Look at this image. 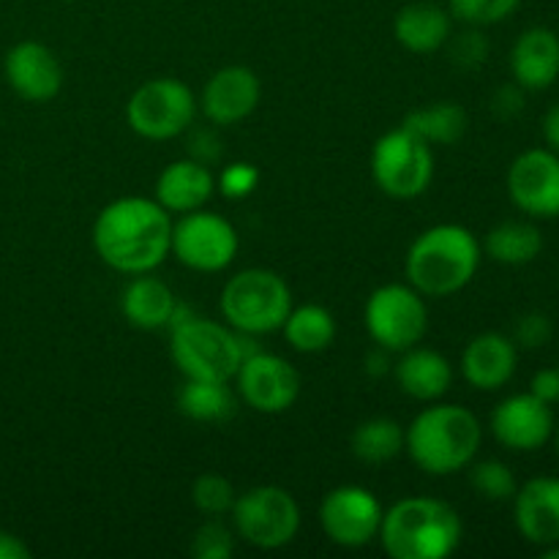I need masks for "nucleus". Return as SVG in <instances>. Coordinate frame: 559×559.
Returning a JSON list of instances; mask_svg holds the SVG:
<instances>
[{"label":"nucleus","mask_w":559,"mask_h":559,"mask_svg":"<svg viewBox=\"0 0 559 559\" xmlns=\"http://www.w3.org/2000/svg\"><path fill=\"white\" fill-rule=\"evenodd\" d=\"M93 249L104 265L126 276L151 273L173 249V218L147 197H120L93 224Z\"/></svg>","instance_id":"f257e3e1"},{"label":"nucleus","mask_w":559,"mask_h":559,"mask_svg":"<svg viewBox=\"0 0 559 559\" xmlns=\"http://www.w3.org/2000/svg\"><path fill=\"white\" fill-rule=\"evenodd\" d=\"M480 260L484 246L464 224H435L413 240L404 273L424 298H451L478 276Z\"/></svg>","instance_id":"f03ea898"},{"label":"nucleus","mask_w":559,"mask_h":559,"mask_svg":"<svg viewBox=\"0 0 559 559\" xmlns=\"http://www.w3.org/2000/svg\"><path fill=\"white\" fill-rule=\"evenodd\" d=\"M484 442V426L462 404H431L404 429V451L426 475H453L475 462Z\"/></svg>","instance_id":"7ed1b4c3"},{"label":"nucleus","mask_w":559,"mask_h":559,"mask_svg":"<svg viewBox=\"0 0 559 559\" xmlns=\"http://www.w3.org/2000/svg\"><path fill=\"white\" fill-rule=\"evenodd\" d=\"M380 544L393 559H445L462 546L456 508L435 497H407L382 513Z\"/></svg>","instance_id":"20e7f679"},{"label":"nucleus","mask_w":559,"mask_h":559,"mask_svg":"<svg viewBox=\"0 0 559 559\" xmlns=\"http://www.w3.org/2000/svg\"><path fill=\"white\" fill-rule=\"evenodd\" d=\"M243 333L222 322L189 314L178 306L169 322V353L186 380H222L229 382L240 369V360L249 353Z\"/></svg>","instance_id":"39448f33"},{"label":"nucleus","mask_w":559,"mask_h":559,"mask_svg":"<svg viewBox=\"0 0 559 559\" xmlns=\"http://www.w3.org/2000/svg\"><path fill=\"white\" fill-rule=\"evenodd\" d=\"M222 317L233 331L243 336H265L282 331L293 293L276 271L267 267H246L235 273L222 289Z\"/></svg>","instance_id":"423d86ee"},{"label":"nucleus","mask_w":559,"mask_h":559,"mask_svg":"<svg viewBox=\"0 0 559 559\" xmlns=\"http://www.w3.org/2000/svg\"><path fill=\"white\" fill-rule=\"evenodd\" d=\"M233 530L243 544L273 551L293 544L300 533V506L282 486H254L235 497Z\"/></svg>","instance_id":"0eeeda50"},{"label":"nucleus","mask_w":559,"mask_h":559,"mask_svg":"<svg viewBox=\"0 0 559 559\" xmlns=\"http://www.w3.org/2000/svg\"><path fill=\"white\" fill-rule=\"evenodd\" d=\"M371 178L382 194L393 200H415L426 194L435 178L431 145L404 126L385 131L371 147Z\"/></svg>","instance_id":"6e6552de"},{"label":"nucleus","mask_w":559,"mask_h":559,"mask_svg":"<svg viewBox=\"0 0 559 559\" xmlns=\"http://www.w3.org/2000/svg\"><path fill=\"white\" fill-rule=\"evenodd\" d=\"M194 91L175 76H156L131 93L126 104V120L142 140L164 142L191 129L197 118Z\"/></svg>","instance_id":"1a4fd4ad"},{"label":"nucleus","mask_w":559,"mask_h":559,"mask_svg":"<svg viewBox=\"0 0 559 559\" xmlns=\"http://www.w3.org/2000/svg\"><path fill=\"white\" fill-rule=\"evenodd\" d=\"M364 322L382 349L404 353L424 342L429 331V309L424 295L409 284H382L366 300Z\"/></svg>","instance_id":"9d476101"},{"label":"nucleus","mask_w":559,"mask_h":559,"mask_svg":"<svg viewBox=\"0 0 559 559\" xmlns=\"http://www.w3.org/2000/svg\"><path fill=\"white\" fill-rule=\"evenodd\" d=\"M238 233L224 216L211 211H191L173 224V249L186 267L200 273H218L233 265L238 254Z\"/></svg>","instance_id":"9b49d317"},{"label":"nucleus","mask_w":559,"mask_h":559,"mask_svg":"<svg viewBox=\"0 0 559 559\" xmlns=\"http://www.w3.org/2000/svg\"><path fill=\"white\" fill-rule=\"evenodd\" d=\"M382 506L364 486H336L320 506V527L331 544L342 549H364L377 540L382 527Z\"/></svg>","instance_id":"f8f14e48"},{"label":"nucleus","mask_w":559,"mask_h":559,"mask_svg":"<svg viewBox=\"0 0 559 559\" xmlns=\"http://www.w3.org/2000/svg\"><path fill=\"white\" fill-rule=\"evenodd\" d=\"M233 380L238 382L240 399L262 415L287 413L300 396V374L295 366L265 349H249Z\"/></svg>","instance_id":"ddd939ff"},{"label":"nucleus","mask_w":559,"mask_h":559,"mask_svg":"<svg viewBox=\"0 0 559 559\" xmlns=\"http://www.w3.org/2000/svg\"><path fill=\"white\" fill-rule=\"evenodd\" d=\"M508 197L530 218L559 216V153L530 147L508 167Z\"/></svg>","instance_id":"4468645a"},{"label":"nucleus","mask_w":559,"mask_h":559,"mask_svg":"<svg viewBox=\"0 0 559 559\" xmlns=\"http://www.w3.org/2000/svg\"><path fill=\"white\" fill-rule=\"evenodd\" d=\"M491 435L502 448L516 453L540 451L546 442H551L557 429L555 407L533 391L513 393L502 399L491 413Z\"/></svg>","instance_id":"2eb2a0df"},{"label":"nucleus","mask_w":559,"mask_h":559,"mask_svg":"<svg viewBox=\"0 0 559 559\" xmlns=\"http://www.w3.org/2000/svg\"><path fill=\"white\" fill-rule=\"evenodd\" d=\"M5 82L20 98L47 104L63 87V66L41 41H20L5 52Z\"/></svg>","instance_id":"dca6fc26"},{"label":"nucleus","mask_w":559,"mask_h":559,"mask_svg":"<svg viewBox=\"0 0 559 559\" xmlns=\"http://www.w3.org/2000/svg\"><path fill=\"white\" fill-rule=\"evenodd\" d=\"M260 76L249 66H224L202 87L200 109L213 126H235L260 107Z\"/></svg>","instance_id":"f3484780"},{"label":"nucleus","mask_w":559,"mask_h":559,"mask_svg":"<svg viewBox=\"0 0 559 559\" xmlns=\"http://www.w3.org/2000/svg\"><path fill=\"white\" fill-rule=\"evenodd\" d=\"M513 522L519 535L533 546H551L559 540V478L538 475L522 484L513 495Z\"/></svg>","instance_id":"a211bd4d"},{"label":"nucleus","mask_w":559,"mask_h":559,"mask_svg":"<svg viewBox=\"0 0 559 559\" xmlns=\"http://www.w3.org/2000/svg\"><path fill=\"white\" fill-rule=\"evenodd\" d=\"M519 369V347L511 336L497 331L469 338L462 353V377L475 391H500L513 380Z\"/></svg>","instance_id":"6ab92c4d"},{"label":"nucleus","mask_w":559,"mask_h":559,"mask_svg":"<svg viewBox=\"0 0 559 559\" xmlns=\"http://www.w3.org/2000/svg\"><path fill=\"white\" fill-rule=\"evenodd\" d=\"M511 74L524 91H546L559 80V36L551 27H527L511 49Z\"/></svg>","instance_id":"aec40b11"},{"label":"nucleus","mask_w":559,"mask_h":559,"mask_svg":"<svg viewBox=\"0 0 559 559\" xmlns=\"http://www.w3.org/2000/svg\"><path fill=\"white\" fill-rule=\"evenodd\" d=\"M216 194V175L207 164L194 162V158H180V162L167 164L156 180V202L173 216L200 211Z\"/></svg>","instance_id":"412c9836"},{"label":"nucleus","mask_w":559,"mask_h":559,"mask_svg":"<svg viewBox=\"0 0 559 559\" xmlns=\"http://www.w3.org/2000/svg\"><path fill=\"white\" fill-rule=\"evenodd\" d=\"M399 388L415 402H437L445 396L453 385V366L442 353L429 347L404 349L402 358L393 366Z\"/></svg>","instance_id":"4be33fe9"},{"label":"nucleus","mask_w":559,"mask_h":559,"mask_svg":"<svg viewBox=\"0 0 559 559\" xmlns=\"http://www.w3.org/2000/svg\"><path fill=\"white\" fill-rule=\"evenodd\" d=\"M451 11L442 9L440 3L415 0V3H407L399 9L396 20H393V33H396V41L407 52L429 55L448 44V38H451Z\"/></svg>","instance_id":"5701e85b"},{"label":"nucleus","mask_w":559,"mask_h":559,"mask_svg":"<svg viewBox=\"0 0 559 559\" xmlns=\"http://www.w3.org/2000/svg\"><path fill=\"white\" fill-rule=\"evenodd\" d=\"M175 309H178V300H175L173 289L162 278L147 276V273L131 278L120 295V311H123L126 322L140 331L169 328Z\"/></svg>","instance_id":"b1692460"},{"label":"nucleus","mask_w":559,"mask_h":559,"mask_svg":"<svg viewBox=\"0 0 559 559\" xmlns=\"http://www.w3.org/2000/svg\"><path fill=\"white\" fill-rule=\"evenodd\" d=\"M544 251V233L533 222L508 218L491 227L484 240V254L500 265H530Z\"/></svg>","instance_id":"393cba45"},{"label":"nucleus","mask_w":559,"mask_h":559,"mask_svg":"<svg viewBox=\"0 0 559 559\" xmlns=\"http://www.w3.org/2000/svg\"><path fill=\"white\" fill-rule=\"evenodd\" d=\"M282 331L289 347L304 355H314L333 344V338H336V320H333V314L325 306L300 304L289 309Z\"/></svg>","instance_id":"a878e982"},{"label":"nucleus","mask_w":559,"mask_h":559,"mask_svg":"<svg viewBox=\"0 0 559 559\" xmlns=\"http://www.w3.org/2000/svg\"><path fill=\"white\" fill-rule=\"evenodd\" d=\"M178 407L197 424H224L235 415V393L222 380H186L178 393Z\"/></svg>","instance_id":"bb28decb"},{"label":"nucleus","mask_w":559,"mask_h":559,"mask_svg":"<svg viewBox=\"0 0 559 559\" xmlns=\"http://www.w3.org/2000/svg\"><path fill=\"white\" fill-rule=\"evenodd\" d=\"M402 126L429 145H456L467 131V112L456 102H437L413 109L402 120Z\"/></svg>","instance_id":"cd10ccee"},{"label":"nucleus","mask_w":559,"mask_h":559,"mask_svg":"<svg viewBox=\"0 0 559 559\" xmlns=\"http://www.w3.org/2000/svg\"><path fill=\"white\" fill-rule=\"evenodd\" d=\"M349 445L364 464L393 462L404 451V426L393 418H369L358 424Z\"/></svg>","instance_id":"c85d7f7f"},{"label":"nucleus","mask_w":559,"mask_h":559,"mask_svg":"<svg viewBox=\"0 0 559 559\" xmlns=\"http://www.w3.org/2000/svg\"><path fill=\"white\" fill-rule=\"evenodd\" d=\"M469 484L484 500L489 502H508L516 495L519 484L513 469L500 459H484V462L469 464Z\"/></svg>","instance_id":"c756f323"},{"label":"nucleus","mask_w":559,"mask_h":559,"mask_svg":"<svg viewBox=\"0 0 559 559\" xmlns=\"http://www.w3.org/2000/svg\"><path fill=\"white\" fill-rule=\"evenodd\" d=\"M191 500H194L197 511L205 513L207 519H218L233 511L235 486L218 473H202L191 484Z\"/></svg>","instance_id":"7c9ffc66"},{"label":"nucleus","mask_w":559,"mask_h":559,"mask_svg":"<svg viewBox=\"0 0 559 559\" xmlns=\"http://www.w3.org/2000/svg\"><path fill=\"white\" fill-rule=\"evenodd\" d=\"M522 5V0H448L453 20L473 27H489L506 22Z\"/></svg>","instance_id":"2f4dec72"},{"label":"nucleus","mask_w":559,"mask_h":559,"mask_svg":"<svg viewBox=\"0 0 559 559\" xmlns=\"http://www.w3.org/2000/svg\"><path fill=\"white\" fill-rule=\"evenodd\" d=\"M235 551V530L218 519H207L191 538V555L197 559H229Z\"/></svg>","instance_id":"473e14b6"},{"label":"nucleus","mask_w":559,"mask_h":559,"mask_svg":"<svg viewBox=\"0 0 559 559\" xmlns=\"http://www.w3.org/2000/svg\"><path fill=\"white\" fill-rule=\"evenodd\" d=\"M451 41V63L459 71H475L489 58V38L484 36L480 27L469 25V31H462L459 36L448 38Z\"/></svg>","instance_id":"72a5a7b5"},{"label":"nucleus","mask_w":559,"mask_h":559,"mask_svg":"<svg viewBox=\"0 0 559 559\" xmlns=\"http://www.w3.org/2000/svg\"><path fill=\"white\" fill-rule=\"evenodd\" d=\"M257 183H260V169L249 162L227 164L216 178V189L227 200H246L249 194H254Z\"/></svg>","instance_id":"f704fd0d"},{"label":"nucleus","mask_w":559,"mask_h":559,"mask_svg":"<svg viewBox=\"0 0 559 559\" xmlns=\"http://www.w3.org/2000/svg\"><path fill=\"white\" fill-rule=\"evenodd\" d=\"M555 336V322L544 311H527L519 317L516 328H513V344L522 349H540L551 342Z\"/></svg>","instance_id":"c9c22d12"},{"label":"nucleus","mask_w":559,"mask_h":559,"mask_svg":"<svg viewBox=\"0 0 559 559\" xmlns=\"http://www.w3.org/2000/svg\"><path fill=\"white\" fill-rule=\"evenodd\" d=\"M524 87L511 82V85L497 87L495 96H491V112L497 115L500 120H513L524 112L527 102H524Z\"/></svg>","instance_id":"e433bc0d"},{"label":"nucleus","mask_w":559,"mask_h":559,"mask_svg":"<svg viewBox=\"0 0 559 559\" xmlns=\"http://www.w3.org/2000/svg\"><path fill=\"white\" fill-rule=\"evenodd\" d=\"M189 158H194V162L207 164V167H211L213 162H218V158H222V140H218L213 131H194V134H191Z\"/></svg>","instance_id":"4c0bfd02"},{"label":"nucleus","mask_w":559,"mask_h":559,"mask_svg":"<svg viewBox=\"0 0 559 559\" xmlns=\"http://www.w3.org/2000/svg\"><path fill=\"white\" fill-rule=\"evenodd\" d=\"M530 391L538 399H544L546 404H559V366H549V369L535 371L533 382H530Z\"/></svg>","instance_id":"58836bf2"},{"label":"nucleus","mask_w":559,"mask_h":559,"mask_svg":"<svg viewBox=\"0 0 559 559\" xmlns=\"http://www.w3.org/2000/svg\"><path fill=\"white\" fill-rule=\"evenodd\" d=\"M0 559H31V549L20 535L0 530Z\"/></svg>","instance_id":"ea45409f"},{"label":"nucleus","mask_w":559,"mask_h":559,"mask_svg":"<svg viewBox=\"0 0 559 559\" xmlns=\"http://www.w3.org/2000/svg\"><path fill=\"white\" fill-rule=\"evenodd\" d=\"M540 131H544V142L549 151L559 153V102L551 104L544 115V123H540Z\"/></svg>","instance_id":"a19ab883"},{"label":"nucleus","mask_w":559,"mask_h":559,"mask_svg":"<svg viewBox=\"0 0 559 559\" xmlns=\"http://www.w3.org/2000/svg\"><path fill=\"white\" fill-rule=\"evenodd\" d=\"M366 374L369 377H382L391 371V360H388V349L380 347V353H371L369 358H366Z\"/></svg>","instance_id":"79ce46f5"},{"label":"nucleus","mask_w":559,"mask_h":559,"mask_svg":"<svg viewBox=\"0 0 559 559\" xmlns=\"http://www.w3.org/2000/svg\"><path fill=\"white\" fill-rule=\"evenodd\" d=\"M544 559H559V540L551 546H544Z\"/></svg>","instance_id":"37998d69"},{"label":"nucleus","mask_w":559,"mask_h":559,"mask_svg":"<svg viewBox=\"0 0 559 559\" xmlns=\"http://www.w3.org/2000/svg\"><path fill=\"white\" fill-rule=\"evenodd\" d=\"M551 440H555V445H557V456H559V424H557V429H555V437H551Z\"/></svg>","instance_id":"c03bdc74"}]
</instances>
